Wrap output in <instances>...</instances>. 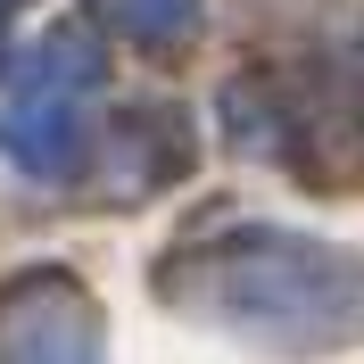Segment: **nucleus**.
Here are the masks:
<instances>
[{
    "instance_id": "20e7f679",
    "label": "nucleus",
    "mask_w": 364,
    "mask_h": 364,
    "mask_svg": "<svg viewBox=\"0 0 364 364\" xmlns=\"http://www.w3.org/2000/svg\"><path fill=\"white\" fill-rule=\"evenodd\" d=\"M100 9H108V25L124 42H149V50L182 42V33L199 25V0H100Z\"/></svg>"
},
{
    "instance_id": "7ed1b4c3",
    "label": "nucleus",
    "mask_w": 364,
    "mask_h": 364,
    "mask_svg": "<svg viewBox=\"0 0 364 364\" xmlns=\"http://www.w3.org/2000/svg\"><path fill=\"white\" fill-rule=\"evenodd\" d=\"M0 364H100V323L58 273H25L0 290Z\"/></svg>"
},
{
    "instance_id": "f257e3e1",
    "label": "nucleus",
    "mask_w": 364,
    "mask_h": 364,
    "mask_svg": "<svg viewBox=\"0 0 364 364\" xmlns=\"http://www.w3.org/2000/svg\"><path fill=\"white\" fill-rule=\"evenodd\" d=\"M232 306L249 323H315L356 331L364 315V265L340 249H298V240H257L249 257H232Z\"/></svg>"
},
{
    "instance_id": "39448f33",
    "label": "nucleus",
    "mask_w": 364,
    "mask_h": 364,
    "mask_svg": "<svg viewBox=\"0 0 364 364\" xmlns=\"http://www.w3.org/2000/svg\"><path fill=\"white\" fill-rule=\"evenodd\" d=\"M0 9H9V0H0Z\"/></svg>"
},
{
    "instance_id": "f03ea898",
    "label": "nucleus",
    "mask_w": 364,
    "mask_h": 364,
    "mask_svg": "<svg viewBox=\"0 0 364 364\" xmlns=\"http://www.w3.org/2000/svg\"><path fill=\"white\" fill-rule=\"evenodd\" d=\"M91 75H100V58L75 33H50L33 50L25 83L9 91V108H0V149L17 166H33V174H67L83 158V91H91Z\"/></svg>"
}]
</instances>
